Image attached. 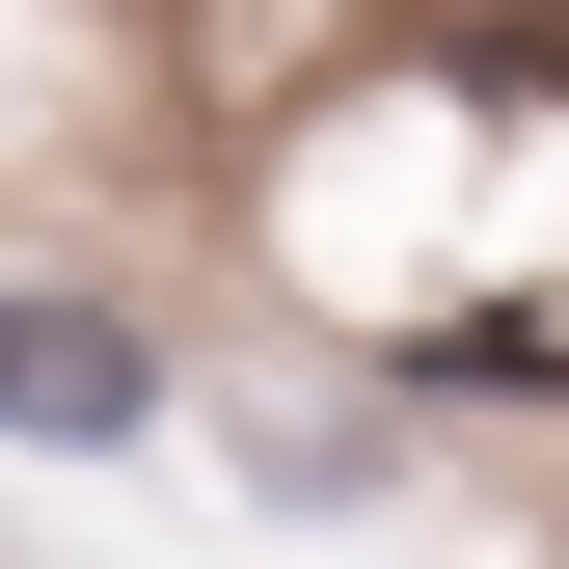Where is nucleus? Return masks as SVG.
I'll use <instances>...</instances> for the list:
<instances>
[{"mask_svg":"<svg viewBox=\"0 0 569 569\" xmlns=\"http://www.w3.org/2000/svg\"><path fill=\"white\" fill-rule=\"evenodd\" d=\"M163 326L109 271H0V461H163Z\"/></svg>","mask_w":569,"mask_h":569,"instance_id":"1","label":"nucleus"}]
</instances>
